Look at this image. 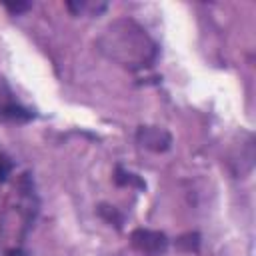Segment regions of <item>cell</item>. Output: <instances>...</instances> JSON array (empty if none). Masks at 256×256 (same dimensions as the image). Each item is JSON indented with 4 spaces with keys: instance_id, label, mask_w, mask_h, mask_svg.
Listing matches in <instances>:
<instances>
[{
    "instance_id": "7",
    "label": "cell",
    "mask_w": 256,
    "mask_h": 256,
    "mask_svg": "<svg viewBox=\"0 0 256 256\" xmlns=\"http://www.w3.org/2000/svg\"><path fill=\"white\" fill-rule=\"evenodd\" d=\"M98 214H100L108 224H114L116 228H120L122 222H124V216H122L114 206H110V204H100V206H98Z\"/></svg>"
},
{
    "instance_id": "11",
    "label": "cell",
    "mask_w": 256,
    "mask_h": 256,
    "mask_svg": "<svg viewBox=\"0 0 256 256\" xmlns=\"http://www.w3.org/2000/svg\"><path fill=\"white\" fill-rule=\"evenodd\" d=\"M2 256H28V252H26L24 248H10V250H6Z\"/></svg>"
},
{
    "instance_id": "1",
    "label": "cell",
    "mask_w": 256,
    "mask_h": 256,
    "mask_svg": "<svg viewBox=\"0 0 256 256\" xmlns=\"http://www.w3.org/2000/svg\"><path fill=\"white\" fill-rule=\"evenodd\" d=\"M98 50L112 62L128 70L150 68L158 58V46L150 34L132 18L110 22L96 40Z\"/></svg>"
},
{
    "instance_id": "3",
    "label": "cell",
    "mask_w": 256,
    "mask_h": 256,
    "mask_svg": "<svg viewBox=\"0 0 256 256\" xmlns=\"http://www.w3.org/2000/svg\"><path fill=\"white\" fill-rule=\"evenodd\" d=\"M130 244L134 250H138L144 256H164L168 252L170 240L160 230L150 228H136L130 234Z\"/></svg>"
},
{
    "instance_id": "5",
    "label": "cell",
    "mask_w": 256,
    "mask_h": 256,
    "mask_svg": "<svg viewBox=\"0 0 256 256\" xmlns=\"http://www.w3.org/2000/svg\"><path fill=\"white\" fill-rule=\"evenodd\" d=\"M114 182H116L118 186H132V188H138V190H146V182H144L140 176H136L134 172L124 170L122 166H116Z\"/></svg>"
},
{
    "instance_id": "9",
    "label": "cell",
    "mask_w": 256,
    "mask_h": 256,
    "mask_svg": "<svg viewBox=\"0 0 256 256\" xmlns=\"http://www.w3.org/2000/svg\"><path fill=\"white\" fill-rule=\"evenodd\" d=\"M4 8H6L10 14H22V12L30 10L32 4H30V2H4Z\"/></svg>"
},
{
    "instance_id": "2",
    "label": "cell",
    "mask_w": 256,
    "mask_h": 256,
    "mask_svg": "<svg viewBox=\"0 0 256 256\" xmlns=\"http://www.w3.org/2000/svg\"><path fill=\"white\" fill-rule=\"evenodd\" d=\"M36 116V110L22 104L10 84L0 78V124H28Z\"/></svg>"
},
{
    "instance_id": "6",
    "label": "cell",
    "mask_w": 256,
    "mask_h": 256,
    "mask_svg": "<svg viewBox=\"0 0 256 256\" xmlns=\"http://www.w3.org/2000/svg\"><path fill=\"white\" fill-rule=\"evenodd\" d=\"M176 246L184 252H198L200 250V234L198 232H188V234H182L178 240H176Z\"/></svg>"
},
{
    "instance_id": "8",
    "label": "cell",
    "mask_w": 256,
    "mask_h": 256,
    "mask_svg": "<svg viewBox=\"0 0 256 256\" xmlns=\"http://www.w3.org/2000/svg\"><path fill=\"white\" fill-rule=\"evenodd\" d=\"M12 170H14V162L6 154H0V182H6Z\"/></svg>"
},
{
    "instance_id": "4",
    "label": "cell",
    "mask_w": 256,
    "mask_h": 256,
    "mask_svg": "<svg viewBox=\"0 0 256 256\" xmlns=\"http://www.w3.org/2000/svg\"><path fill=\"white\" fill-rule=\"evenodd\" d=\"M136 142L150 152H166L172 146V134L160 126H140L136 130Z\"/></svg>"
},
{
    "instance_id": "10",
    "label": "cell",
    "mask_w": 256,
    "mask_h": 256,
    "mask_svg": "<svg viewBox=\"0 0 256 256\" xmlns=\"http://www.w3.org/2000/svg\"><path fill=\"white\" fill-rule=\"evenodd\" d=\"M86 6H88L86 2H66V8H68L72 14H76V16H78Z\"/></svg>"
}]
</instances>
